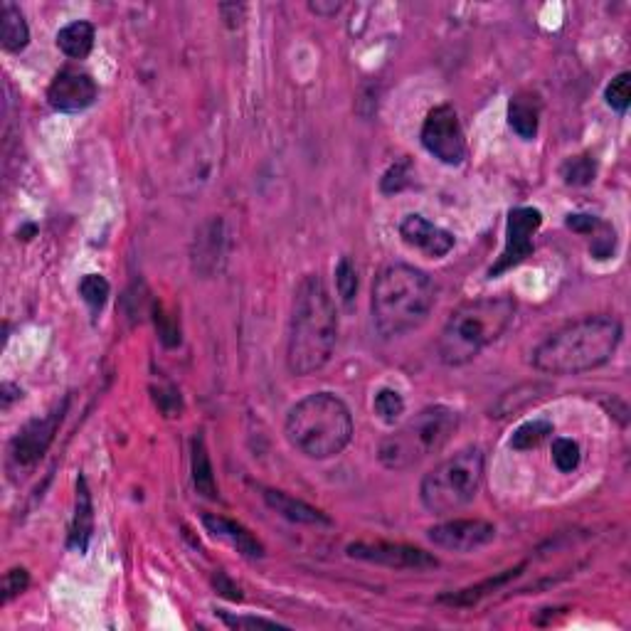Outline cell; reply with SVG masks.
Returning <instances> with one entry per match:
<instances>
[{"instance_id": "cell-1", "label": "cell", "mask_w": 631, "mask_h": 631, "mask_svg": "<svg viewBox=\"0 0 631 631\" xmlns=\"http://www.w3.org/2000/svg\"><path fill=\"white\" fill-rule=\"evenodd\" d=\"M338 341V314L326 284L318 274L301 279L294 294L286 343V365L296 378L323 370Z\"/></svg>"}, {"instance_id": "cell-2", "label": "cell", "mask_w": 631, "mask_h": 631, "mask_svg": "<svg viewBox=\"0 0 631 631\" xmlns=\"http://www.w3.org/2000/svg\"><path fill=\"white\" fill-rule=\"evenodd\" d=\"M622 343V321L607 314L585 316L550 333L533 351V365L545 375H580L609 363Z\"/></svg>"}, {"instance_id": "cell-3", "label": "cell", "mask_w": 631, "mask_h": 631, "mask_svg": "<svg viewBox=\"0 0 631 631\" xmlns=\"http://www.w3.org/2000/svg\"><path fill=\"white\" fill-rule=\"evenodd\" d=\"M437 301L434 281L410 264H387L373 284V323L383 338H400L420 328Z\"/></svg>"}, {"instance_id": "cell-4", "label": "cell", "mask_w": 631, "mask_h": 631, "mask_svg": "<svg viewBox=\"0 0 631 631\" xmlns=\"http://www.w3.org/2000/svg\"><path fill=\"white\" fill-rule=\"evenodd\" d=\"M516 318L513 296H484L461 304L442 328L437 351L444 365L471 363L486 348L493 346Z\"/></svg>"}, {"instance_id": "cell-5", "label": "cell", "mask_w": 631, "mask_h": 631, "mask_svg": "<svg viewBox=\"0 0 631 631\" xmlns=\"http://www.w3.org/2000/svg\"><path fill=\"white\" fill-rule=\"evenodd\" d=\"M284 434L291 447L309 459H333L351 444L353 415L333 392H314L286 415Z\"/></svg>"}, {"instance_id": "cell-6", "label": "cell", "mask_w": 631, "mask_h": 631, "mask_svg": "<svg viewBox=\"0 0 631 631\" xmlns=\"http://www.w3.org/2000/svg\"><path fill=\"white\" fill-rule=\"evenodd\" d=\"M459 429V412L447 405H432L417 412L400 429L380 442L378 459L385 469L405 471L439 454Z\"/></svg>"}, {"instance_id": "cell-7", "label": "cell", "mask_w": 631, "mask_h": 631, "mask_svg": "<svg viewBox=\"0 0 631 631\" xmlns=\"http://www.w3.org/2000/svg\"><path fill=\"white\" fill-rule=\"evenodd\" d=\"M481 481H484V452L479 447L461 449L424 476L420 486L422 506L434 516L461 511L474 501Z\"/></svg>"}, {"instance_id": "cell-8", "label": "cell", "mask_w": 631, "mask_h": 631, "mask_svg": "<svg viewBox=\"0 0 631 631\" xmlns=\"http://www.w3.org/2000/svg\"><path fill=\"white\" fill-rule=\"evenodd\" d=\"M422 146L427 148V153H432L437 161L447 163V166H459L464 161L466 139L454 106L442 104L429 111L422 126Z\"/></svg>"}, {"instance_id": "cell-9", "label": "cell", "mask_w": 631, "mask_h": 631, "mask_svg": "<svg viewBox=\"0 0 631 631\" xmlns=\"http://www.w3.org/2000/svg\"><path fill=\"white\" fill-rule=\"evenodd\" d=\"M543 225V212L538 208H516L508 212L506 222V247L498 262L489 269V277H501L508 269L518 267L523 259L533 254V235Z\"/></svg>"}, {"instance_id": "cell-10", "label": "cell", "mask_w": 631, "mask_h": 631, "mask_svg": "<svg viewBox=\"0 0 631 631\" xmlns=\"http://www.w3.org/2000/svg\"><path fill=\"white\" fill-rule=\"evenodd\" d=\"M67 400L60 407H55L52 412H47L45 417H37V420L28 422L15 439L10 442V461H13L18 469H30L37 461L45 456L50 444L55 442V434L60 429L62 417H65Z\"/></svg>"}, {"instance_id": "cell-11", "label": "cell", "mask_w": 631, "mask_h": 631, "mask_svg": "<svg viewBox=\"0 0 631 631\" xmlns=\"http://www.w3.org/2000/svg\"><path fill=\"white\" fill-rule=\"evenodd\" d=\"M348 558L373 562V565H385L392 570H432L439 565L434 555L427 550L410 548L400 543H353L348 545Z\"/></svg>"}, {"instance_id": "cell-12", "label": "cell", "mask_w": 631, "mask_h": 631, "mask_svg": "<svg viewBox=\"0 0 631 631\" xmlns=\"http://www.w3.org/2000/svg\"><path fill=\"white\" fill-rule=\"evenodd\" d=\"M493 538H496V526L479 518H459V521H447L429 530V540L437 548L452 550V553H474L489 545Z\"/></svg>"}, {"instance_id": "cell-13", "label": "cell", "mask_w": 631, "mask_h": 631, "mask_svg": "<svg viewBox=\"0 0 631 631\" xmlns=\"http://www.w3.org/2000/svg\"><path fill=\"white\" fill-rule=\"evenodd\" d=\"M97 94V82L87 72L67 67V70H62L52 79L50 89H47V102H50L55 111L77 114V111H84L87 106H92Z\"/></svg>"}, {"instance_id": "cell-14", "label": "cell", "mask_w": 631, "mask_h": 631, "mask_svg": "<svg viewBox=\"0 0 631 631\" xmlns=\"http://www.w3.org/2000/svg\"><path fill=\"white\" fill-rule=\"evenodd\" d=\"M400 237L407 245L420 249V252L432 259L444 257V254H449L454 249L452 232L442 230V227L434 225V222H429L422 215H407L400 222Z\"/></svg>"}, {"instance_id": "cell-15", "label": "cell", "mask_w": 631, "mask_h": 631, "mask_svg": "<svg viewBox=\"0 0 631 631\" xmlns=\"http://www.w3.org/2000/svg\"><path fill=\"white\" fill-rule=\"evenodd\" d=\"M203 526L208 528L212 538L225 540L227 545H232V548L240 555H245V558H262L264 555V545L259 543L242 523L232 521V518L217 516V513H205Z\"/></svg>"}, {"instance_id": "cell-16", "label": "cell", "mask_w": 631, "mask_h": 631, "mask_svg": "<svg viewBox=\"0 0 631 631\" xmlns=\"http://www.w3.org/2000/svg\"><path fill=\"white\" fill-rule=\"evenodd\" d=\"M264 501H267V506L274 513H279L281 518H286L291 523H301V526H331V518L326 513H321L318 508L309 506L306 501L289 496L284 491L264 489Z\"/></svg>"}, {"instance_id": "cell-17", "label": "cell", "mask_w": 631, "mask_h": 631, "mask_svg": "<svg viewBox=\"0 0 631 631\" xmlns=\"http://www.w3.org/2000/svg\"><path fill=\"white\" fill-rule=\"evenodd\" d=\"M540 124V99L530 92H518L508 102V126L523 141H533L538 136Z\"/></svg>"}, {"instance_id": "cell-18", "label": "cell", "mask_w": 631, "mask_h": 631, "mask_svg": "<svg viewBox=\"0 0 631 631\" xmlns=\"http://www.w3.org/2000/svg\"><path fill=\"white\" fill-rule=\"evenodd\" d=\"M94 528V506H92V493L87 489V481L84 476H79L77 481V506H74V518L70 528V548L84 553L92 538Z\"/></svg>"}, {"instance_id": "cell-19", "label": "cell", "mask_w": 631, "mask_h": 631, "mask_svg": "<svg viewBox=\"0 0 631 631\" xmlns=\"http://www.w3.org/2000/svg\"><path fill=\"white\" fill-rule=\"evenodd\" d=\"M30 42V28L18 5L3 3L0 8V45L8 52L25 50Z\"/></svg>"}, {"instance_id": "cell-20", "label": "cell", "mask_w": 631, "mask_h": 631, "mask_svg": "<svg viewBox=\"0 0 631 631\" xmlns=\"http://www.w3.org/2000/svg\"><path fill=\"white\" fill-rule=\"evenodd\" d=\"M523 565L521 567H513V570H506L501 572V575L496 577H489V580H484L481 585L476 587H466V590H459V592H452V595H442L439 597V602L444 604H452V607H474L476 602H481L484 597H489L491 592L501 590V587H506L508 582L513 580V577L521 575Z\"/></svg>"}, {"instance_id": "cell-21", "label": "cell", "mask_w": 631, "mask_h": 631, "mask_svg": "<svg viewBox=\"0 0 631 631\" xmlns=\"http://www.w3.org/2000/svg\"><path fill=\"white\" fill-rule=\"evenodd\" d=\"M94 25L87 23V20H77V23L65 25V28L57 33V47L65 52L72 60H84V57L92 52L94 47Z\"/></svg>"}, {"instance_id": "cell-22", "label": "cell", "mask_w": 631, "mask_h": 631, "mask_svg": "<svg viewBox=\"0 0 631 631\" xmlns=\"http://www.w3.org/2000/svg\"><path fill=\"white\" fill-rule=\"evenodd\" d=\"M190 466H193V486L200 496L217 498V481L215 474H212V461L208 454V447H205V439L195 437L193 439V456H190Z\"/></svg>"}, {"instance_id": "cell-23", "label": "cell", "mask_w": 631, "mask_h": 631, "mask_svg": "<svg viewBox=\"0 0 631 631\" xmlns=\"http://www.w3.org/2000/svg\"><path fill=\"white\" fill-rule=\"evenodd\" d=\"M550 434H553V424L550 422H545V420L526 422L513 432L511 447L518 449V452H528V449H535L538 444H543Z\"/></svg>"}, {"instance_id": "cell-24", "label": "cell", "mask_w": 631, "mask_h": 631, "mask_svg": "<svg viewBox=\"0 0 631 631\" xmlns=\"http://www.w3.org/2000/svg\"><path fill=\"white\" fill-rule=\"evenodd\" d=\"M560 176L567 185H590L597 176V163L592 156L567 158L560 168Z\"/></svg>"}, {"instance_id": "cell-25", "label": "cell", "mask_w": 631, "mask_h": 631, "mask_svg": "<svg viewBox=\"0 0 631 631\" xmlns=\"http://www.w3.org/2000/svg\"><path fill=\"white\" fill-rule=\"evenodd\" d=\"M109 281L99 274H87L82 281H79V296L84 299V304L89 306L92 311H102L106 299H109Z\"/></svg>"}, {"instance_id": "cell-26", "label": "cell", "mask_w": 631, "mask_h": 631, "mask_svg": "<svg viewBox=\"0 0 631 631\" xmlns=\"http://www.w3.org/2000/svg\"><path fill=\"white\" fill-rule=\"evenodd\" d=\"M373 407H375V415L387 424H395L402 415H405V400H402L400 392L390 390V387H383V390L375 395Z\"/></svg>"}, {"instance_id": "cell-27", "label": "cell", "mask_w": 631, "mask_h": 631, "mask_svg": "<svg viewBox=\"0 0 631 631\" xmlns=\"http://www.w3.org/2000/svg\"><path fill=\"white\" fill-rule=\"evenodd\" d=\"M604 99H607V104L612 106L614 111L624 114L631 104V74H617V77L607 84V89H604Z\"/></svg>"}, {"instance_id": "cell-28", "label": "cell", "mask_w": 631, "mask_h": 631, "mask_svg": "<svg viewBox=\"0 0 631 631\" xmlns=\"http://www.w3.org/2000/svg\"><path fill=\"white\" fill-rule=\"evenodd\" d=\"M580 444L572 442V439H555L553 442V461L555 466L562 471V474H570V471H575L577 466H580Z\"/></svg>"}, {"instance_id": "cell-29", "label": "cell", "mask_w": 631, "mask_h": 631, "mask_svg": "<svg viewBox=\"0 0 631 631\" xmlns=\"http://www.w3.org/2000/svg\"><path fill=\"white\" fill-rule=\"evenodd\" d=\"M336 289L346 304H353L355 291H358V274H355V267L348 257H343L336 267Z\"/></svg>"}, {"instance_id": "cell-30", "label": "cell", "mask_w": 631, "mask_h": 631, "mask_svg": "<svg viewBox=\"0 0 631 631\" xmlns=\"http://www.w3.org/2000/svg\"><path fill=\"white\" fill-rule=\"evenodd\" d=\"M30 585V575L23 567H15V570L5 572L3 577V604H8L10 599L23 595Z\"/></svg>"}, {"instance_id": "cell-31", "label": "cell", "mask_w": 631, "mask_h": 631, "mask_svg": "<svg viewBox=\"0 0 631 631\" xmlns=\"http://www.w3.org/2000/svg\"><path fill=\"white\" fill-rule=\"evenodd\" d=\"M220 614L222 622L227 624L230 629H279L281 624L274 622V619H262V617H235V614H227V612H217Z\"/></svg>"}, {"instance_id": "cell-32", "label": "cell", "mask_w": 631, "mask_h": 631, "mask_svg": "<svg viewBox=\"0 0 631 631\" xmlns=\"http://www.w3.org/2000/svg\"><path fill=\"white\" fill-rule=\"evenodd\" d=\"M405 185H407V163H397V166H392L390 171L385 173L383 190L385 193H397V190H402Z\"/></svg>"}, {"instance_id": "cell-33", "label": "cell", "mask_w": 631, "mask_h": 631, "mask_svg": "<svg viewBox=\"0 0 631 631\" xmlns=\"http://www.w3.org/2000/svg\"><path fill=\"white\" fill-rule=\"evenodd\" d=\"M602 225V222L597 220V217H592V215H570L567 217V227H572V230L575 232H595L597 227Z\"/></svg>"}, {"instance_id": "cell-34", "label": "cell", "mask_w": 631, "mask_h": 631, "mask_svg": "<svg viewBox=\"0 0 631 631\" xmlns=\"http://www.w3.org/2000/svg\"><path fill=\"white\" fill-rule=\"evenodd\" d=\"M343 3H336V0H316V3H309L311 13L321 15V18H333L336 13H341Z\"/></svg>"}, {"instance_id": "cell-35", "label": "cell", "mask_w": 631, "mask_h": 631, "mask_svg": "<svg viewBox=\"0 0 631 631\" xmlns=\"http://www.w3.org/2000/svg\"><path fill=\"white\" fill-rule=\"evenodd\" d=\"M215 587H217V592H220L222 597H227V599H242V595H240V587L237 585H232L230 580H227V575L225 572H217V577H215Z\"/></svg>"}]
</instances>
